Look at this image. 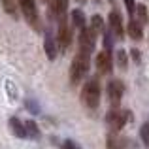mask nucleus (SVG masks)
<instances>
[{
    "mask_svg": "<svg viewBox=\"0 0 149 149\" xmlns=\"http://www.w3.org/2000/svg\"><path fill=\"white\" fill-rule=\"evenodd\" d=\"M91 55L89 53H83V51H77V55L74 57L72 64H70V81L74 85L79 83L89 72V66H91V61H89Z\"/></svg>",
    "mask_w": 149,
    "mask_h": 149,
    "instance_id": "f257e3e1",
    "label": "nucleus"
},
{
    "mask_svg": "<svg viewBox=\"0 0 149 149\" xmlns=\"http://www.w3.org/2000/svg\"><path fill=\"white\" fill-rule=\"evenodd\" d=\"M81 102H83L85 108L89 109H96L100 104V83L96 77L89 79L87 83L81 89Z\"/></svg>",
    "mask_w": 149,
    "mask_h": 149,
    "instance_id": "f03ea898",
    "label": "nucleus"
},
{
    "mask_svg": "<svg viewBox=\"0 0 149 149\" xmlns=\"http://www.w3.org/2000/svg\"><path fill=\"white\" fill-rule=\"evenodd\" d=\"M19 8H21L26 23L30 26H34L36 30H40L42 21H40V13H38V8H36V0H19Z\"/></svg>",
    "mask_w": 149,
    "mask_h": 149,
    "instance_id": "7ed1b4c3",
    "label": "nucleus"
},
{
    "mask_svg": "<svg viewBox=\"0 0 149 149\" xmlns=\"http://www.w3.org/2000/svg\"><path fill=\"white\" fill-rule=\"evenodd\" d=\"M57 44L58 47H61L62 51H66L70 47V44H72V29H70V25L64 21L58 23V30H57Z\"/></svg>",
    "mask_w": 149,
    "mask_h": 149,
    "instance_id": "20e7f679",
    "label": "nucleus"
},
{
    "mask_svg": "<svg viewBox=\"0 0 149 149\" xmlns=\"http://www.w3.org/2000/svg\"><path fill=\"white\" fill-rule=\"evenodd\" d=\"M95 40H96V34L91 30V26L81 29L79 30V49H77V51H83V53L91 55L93 47H95Z\"/></svg>",
    "mask_w": 149,
    "mask_h": 149,
    "instance_id": "39448f33",
    "label": "nucleus"
},
{
    "mask_svg": "<svg viewBox=\"0 0 149 149\" xmlns=\"http://www.w3.org/2000/svg\"><path fill=\"white\" fill-rule=\"evenodd\" d=\"M106 121H108V127L111 128V132H119L125 127V113L119 108H111L106 115Z\"/></svg>",
    "mask_w": 149,
    "mask_h": 149,
    "instance_id": "423d86ee",
    "label": "nucleus"
},
{
    "mask_svg": "<svg viewBox=\"0 0 149 149\" xmlns=\"http://www.w3.org/2000/svg\"><path fill=\"white\" fill-rule=\"evenodd\" d=\"M123 91H125L123 81L111 79V81L108 83V98L111 100L113 108H119V102H121V98H123Z\"/></svg>",
    "mask_w": 149,
    "mask_h": 149,
    "instance_id": "0eeeda50",
    "label": "nucleus"
},
{
    "mask_svg": "<svg viewBox=\"0 0 149 149\" xmlns=\"http://www.w3.org/2000/svg\"><path fill=\"white\" fill-rule=\"evenodd\" d=\"M111 68H113V58H111V53H109L108 49L100 51L98 55H96V70H98L100 74H111Z\"/></svg>",
    "mask_w": 149,
    "mask_h": 149,
    "instance_id": "6e6552de",
    "label": "nucleus"
},
{
    "mask_svg": "<svg viewBox=\"0 0 149 149\" xmlns=\"http://www.w3.org/2000/svg\"><path fill=\"white\" fill-rule=\"evenodd\" d=\"M49 10L58 23L66 19V11H68V0H49Z\"/></svg>",
    "mask_w": 149,
    "mask_h": 149,
    "instance_id": "1a4fd4ad",
    "label": "nucleus"
},
{
    "mask_svg": "<svg viewBox=\"0 0 149 149\" xmlns=\"http://www.w3.org/2000/svg\"><path fill=\"white\" fill-rule=\"evenodd\" d=\"M109 26H111V30H113V34L115 36H123L125 34V26H123V19H121V15H119V11H115L113 10L111 13H109Z\"/></svg>",
    "mask_w": 149,
    "mask_h": 149,
    "instance_id": "9d476101",
    "label": "nucleus"
},
{
    "mask_svg": "<svg viewBox=\"0 0 149 149\" xmlns=\"http://www.w3.org/2000/svg\"><path fill=\"white\" fill-rule=\"evenodd\" d=\"M127 32L132 40H142V36H143L142 23H138L136 19H130V23H128V26H127Z\"/></svg>",
    "mask_w": 149,
    "mask_h": 149,
    "instance_id": "9b49d317",
    "label": "nucleus"
},
{
    "mask_svg": "<svg viewBox=\"0 0 149 149\" xmlns=\"http://www.w3.org/2000/svg\"><path fill=\"white\" fill-rule=\"evenodd\" d=\"M10 128H11V132H13L17 138H26V127L21 123V121L17 119V117H11L10 119Z\"/></svg>",
    "mask_w": 149,
    "mask_h": 149,
    "instance_id": "f8f14e48",
    "label": "nucleus"
},
{
    "mask_svg": "<svg viewBox=\"0 0 149 149\" xmlns=\"http://www.w3.org/2000/svg\"><path fill=\"white\" fill-rule=\"evenodd\" d=\"M44 47H45V53H47V57L51 58V61H53L55 57H57V49H58V44L57 42L53 40V38L49 36H45V42H44Z\"/></svg>",
    "mask_w": 149,
    "mask_h": 149,
    "instance_id": "ddd939ff",
    "label": "nucleus"
},
{
    "mask_svg": "<svg viewBox=\"0 0 149 149\" xmlns=\"http://www.w3.org/2000/svg\"><path fill=\"white\" fill-rule=\"evenodd\" d=\"M106 143H108V149H125V140L119 138L115 132H111L108 136V142Z\"/></svg>",
    "mask_w": 149,
    "mask_h": 149,
    "instance_id": "4468645a",
    "label": "nucleus"
},
{
    "mask_svg": "<svg viewBox=\"0 0 149 149\" xmlns=\"http://www.w3.org/2000/svg\"><path fill=\"white\" fill-rule=\"evenodd\" d=\"M72 25L76 26V29H85V15L81 10H74L72 11Z\"/></svg>",
    "mask_w": 149,
    "mask_h": 149,
    "instance_id": "2eb2a0df",
    "label": "nucleus"
},
{
    "mask_svg": "<svg viewBox=\"0 0 149 149\" xmlns=\"http://www.w3.org/2000/svg\"><path fill=\"white\" fill-rule=\"evenodd\" d=\"M2 8L6 10L8 15L17 17V2H15V0H2Z\"/></svg>",
    "mask_w": 149,
    "mask_h": 149,
    "instance_id": "dca6fc26",
    "label": "nucleus"
},
{
    "mask_svg": "<svg viewBox=\"0 0 149 149\" xmlns=\"http://www.w3.org/2000/svg\"><path fill=\"white\" fill-rule=\"evenodd\" d=\"M91 30H93L95 34L104 32V21H102L100 15H95V17L91 19Z\"/></svg>",
    "mask_w": 149,
    "mask_h": 149,
    "instance_id": "f3484780",
    "label": "nucleus"
},
{
    "mask_svg": "<svg viewBox=\"0 0 149 149\" xmlns=\"http://www.w3.org/2000/svg\"><path fill=\"white\" fill-rule=\"evenodd\" d=\"M25 127H26V134H29L30 138H40V130H38V127H36V123H34V121L25 123Z\"/></svg>",
    "mask_w": 149,
    "mask_h": 149,
    "instance_id": "a211bd4d",
    "label": "nucleus"
},
{
    "mask_svg": "<svg viewBox=\"0 0 149 149\" xmlns=\"http://www.w3.org/2000/svg\"><path fill=\"white\" fill-rule=\"evenodd\" d=\"M140 136H142V142H143V146H146V147H149V121H147V123H143L142 130H140Z\"/></svg>",
    "mask_w": 149,
    "mask_h": 149,
    "instance_id": "6ab92c4d",
    "label": "nucleus"
},
{
    "mask_svg": "<svg viewBox=\"0 0 149 149\" xmlns=\"http://www.w3.org/2000/svg\"><path fill=\"white\" fill-rule=\"evenodd\" d=\"M136 13H138V17H140V23H147V10H146L143 4H138V6H136Z\"/></svg>",
    "mask_w": 149,
    "mask_h": 149,
    "instance_id": "aec40b11",
    "label": "nucleus"
},
{
    "mask_svg": "<svg viewBox=\"0 0 149 149\" xmlns=\"http://www.w3.org/2000/svg\"><path fill=\"white\" fill-rule=\"evenodd\" d=\"M125 6H127L128 13H130V19H134V11H136V2H134V0H125Z\"/></svg>",
    "mask_w": 149,
    "mask_h": 149,
    "instance_id": "412c9836",
    "label": "nucleus"
},
{
    "mask_svg": "<svg viewBox=\"0 0 149 149\" xmlns=\"http://www.w3.org/2000/svg\"><path fill=\"white\" fill-rule=\"evenodd\" d=\"M117 62H119L121 68H125V66H127V53H125L123 49H121L119 53H117Z\"/></svg>",
    "mask_w": 149,
    "mask_h": 149,
    "instance_id": "4be33fe9",
    "label": "nucleus"
},
{
    "mask_svg": "<svg viewBox=\"0 0 149 149\" xmlns=\"http://www.w3.org/2000/svg\"><path fill=\"white\" fill-rule=\"evenodd\" d=\"M62 149H79V147H77L74 142H70V140H68V142H64V143H62Z\"/></svg>",
    "mask_w": 149,
    "mask_h": 149,
    "instance_id": "5701e85b",
    "label": "nucleus"
},
{
    "mask_svg": "<svg viewBox=\"0 0 149 149\" xmlns=\"http://www.w3.org/2000/svg\"><path fill=\"white\" fill-rule=\"evenodd\" d=\"M132 57H134V61H140V51L132 49Z\"/></svg>",
    "mask_w": 149,
    "mask_h": 149,
    "instance_id": "b1692460",
    "label": "nucleus"
},
{
    "mask_svg": "<svg viewBox=\"0 0 149 149\" xmlns=\"http://www.w3.org/2000/svg\"><path fill=\"white\" fill-rule=\"evenodd\" d=\"M44 2H49V0H44Z\"/></svg>",
    "mask_w": 149,
    "mask_h": 149,
    "instance_id": "393cba45",
    "label": "nucleus"
},
{
    "mask_svg": "<svg viewBox=\"0 0 149 149\" xmlns=\"http://www.w3.org/2000/svg\"><path fill=\"white\" fill-rule=\"evenodd\" d=\"M96 2H98V0H96Z\"/></svg>",
    "mask_w": 149,
    "mask_h": 149,
    "instance_id": "a878e982",
    "label": "nucleus"
}]
</instances>
